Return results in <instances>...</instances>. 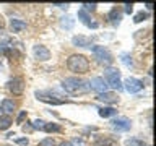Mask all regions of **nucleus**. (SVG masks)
<instances>
[{
	"label": "nucleus",
	"instance_id": "obj_1",
	"mask_svg": "<svg viewBox=\"0 0 156 146\" xmlns=\"http://www.w3.org/2000/svg\"><path fill=\"white\" fill-rule=\"evenodd\" d=\"M62 88L68 92V94H73V96L85 94V92L91 91V89H90V85H88V81L83 80V78H78V76L65 78V80L62 81Z\"/></svg>",
	"mask_w": 156,
	"mask_h": 146
},
{
	"label": "nucleus",
	"instance_id": "obj_2",
	"mask_svg": "<svg viewBox=\"0 0 156 146\" xmlns=\"http://www.w3.org/2000/svg\"><path fill=\"white\" fill-rule=\"evenodd\" d=\"M67 67L68 70L73 71V73H78V75H83L90 70V62L85 55L81 54H75V55H70L67 60Z\"/></svg>",
	"mask_w": 156,
	"mask_h": 146
},
{
	"label": "nucleus",
	"instance_id": "obj_3",
	"mask_svg": "<svg viewBox=\"0 0 156 146\" xmlns=\"http://www.w3.org/2000/svg\"><path fill=\"white\" fill-rule=\"evenodd\" d=\"M91 52H93V55H94L96 62L101 63V65H104V67H111L112 62H114L112 54L102 46H91Z\"/></svg>",
	"mask_w": 156,
	"mask_h": 146
},
{
	"label": "nucleus",
	"instance_id": "obj_4",
	"mask_svg": "<svg viewBox=\"0 0 156 146\" xmlns=\"http://www.w3.org/2000/svg\"><path fill=\"white\" fill-rule=\"evenodd\" d=\"M104 78H106V83L107 86H111L112 89H117V91H122V81H120V71L115 70V68H107L104 71Z\"/></svg>",
	"mask_w": 156,
	"mask_h": 146
},
{
	"label": "nucleus",
	"instance_id": "obj_5",
	"mask_svg": "<svg viewBox=\"0 0 156 146\" xmlns=\"http://www.w3.org/2000/svg\"><path fill=\"white\" fill-rule=\"evenodd\" d=\"M143 81L141 80H138V78H132V76H129V78H125V81L122 83V88H124L125 91H129L130 94H135V92H140L141 89H143Z\"/></svg>",
	"mask_w": 156,
	"mask_h": 146
},
{
	"label": "nucleus",
	"instance_id": "obj_6",
	"mask_svg": "<svg viewBox=\"0 0 156 146\" xmlns=\"http://www.w3.org/2000/svg\"><path fill=\"white\" fill-rule=\"evenodd\" d=\"M88 85H90V89L93 91H96L98 94H102V92H106L107 91V83L104 81V78H101V76H94V78H91L90 81H88Z\"/></svg>",
	"mask_w": 156,
	"mask_h": 146
},
{
	"label": "nucleus",
	"instance_id": "obj_7",
	"mask_svg": "<svg viewBox=\"0 0 156 146\" xmlns=\"http://www.w3.org/2000/svg\"><path fill=\"white\" fill-rule=\"evenodd\" d=\"M111 127L115 131H129L132 127V122L127 117H117V119H114L111 122Z\"/></svg>",
	"mask_w": 156,
	"mask_h": 146
},
{
	"label": "nucleus",
	"instance_id": "obj_8",
	"mask_svg": "<svg viewBox=\"0 0 156 146\" xmlns=\"http://www.w3.org/2000/svg\"><path fill=\"white\" fill-rule=\"evenodd\" d=\"M7 88L13 92V94L20 96V94H23V91H24V83H23L21 78H12V80H8Z\"/></svg>",
	"mask_w": 156,
	"mask_h": 146
},
{
	"label": "nucleus",
	"instance_id": "obj_9",
	"mask_svg": "<svg viewBox=\"0 0 156 146\" xmlns=\"http://www.w3.org/2000/svg\"><path fill=\"white\" fill-rule=\"evenodd\" d=\"M36 97L42 102H47V104H54V106H62L65 104V99H57L55 96H51V94H46L42 91H36Z\"/></svg>",
	"mask_w": 156,
	"mask_h": 146
},
{
	"label": "nucleus",
	"instance_id": "obj_10",
	"mask_svg": "<svg viewBox=\"0 0 156 146\" xmlns=\"http://www.w3.org/2000/svg\"><path fill=\"white\" fill-rule=\"evenodd\" d=\"M33 52H34V55H36L37 60H42V62H46L51 58V52H49V49L47 47H44V46H34L33 49Z\"/></svg>",
	"mask_w": 156,
	"mask_h": 146
},
{
	"label": "nucleus",
	"instance_id": "obj_11",
	"mask_svg": "<svg viewBox=\"0 0 156 146\" xmlns=\"http://www.w3.org/2000/svg\"><path fill=\"white\" fill-rule=\"evenodd\" d=\"M96 99H99L102 102H107V104H115V102H119V96H117L115 92L106 91V92H102V94H98Z\"/></svg>",
	"mask_w": 156,
	"mask_h": 146
},
{
	"label": "nucleus",
	"instance_id": "obj_12",
	"mask_svg": "<svg viewBox=\"0 0 156 146\" xmlns=\"http://www.w3.org/2000/svg\"><path fill=\"white\" fill-rule=\"evenodd\" d=\"M15 109H16V104H15L12 99H3V101H2V104H0V110L3 112V115L13 114Z\"/></svg>",
	"mask_w": 156,
	"mask_h": 146
},
{
	"label": "nucleus",
	"instance_id": "obj_13",
	"mask_svg": "<svg viewBox=\"0 0 156 146\" xmlns=\"http://www.w3.org/2000/svg\"><path fill=\"white\" fill-rule=\"evenodd\" d=\"M72 44H73V46H76V47H91L93 41L90 37H86V36H73Z\"/></svg>",
	"mask_w": 156,
	"mask_h": 146
},
{
	"label": "nucleus",
	"instance_id": "obj_14",
	"mask_svg": "<svg viewBox=\"0 0 156 146\" xmlns=\"http://www.w3.org/2000/svg\"><path fill=\"white\" fill-rule=\"evenodd\" d=\"M78 18H80V21L85 24V26L93 28V29H96V28H98V23H93V21H91L90 15H88L85 10H78Z\"/></svg>",
	"mask_w": 156,
	"mask_h": 146
},
{
	"label": "nucleus",
	"instance_id": "obj_15",
	"mask_svg": "<svg viewBox=\"0 0 156 146\" xmlns=\"http://www.w3.org/2000/svg\"><path fill=\"white\" fill-rule=\"evenodd\" d=\"M10 29H12L13 33H20V31H23V29H26V23H24L23 19L13 18L12 21H10Z\"/></svg>",
	"mask_w": 156,
	"mask_h": 146
},
{
	"label": "nucleus",
	"instance_id": "obj_16",
	"mask_svg": "<svg viewBox=\"0 0 156 146\" xmlns=\"http://www.w3.org/2000/svg\"><path fill=\"white\" fill-rule=\"evenodd\" d=\"M98 114H99V117H102V119H107V117H114L117 114V110L114 107H99V109H98Z\"/></svg>",
	"mask_w": 156,
	"mask_h": 146
},
{
	"label": "nucleus",
	"instance_id": "obj_17",
	"mask_svg": "<svg viewBox=\"0 0 156 146\" xmlns=\"http://www.w3.org/2000/svg\"><path fill=\"white\" fill-rule=\"evenodd\" d=\"M107 18L111 19L112 24H115V26H117V24L120 23V12L117 8H112L111 12H109V15H107Z\"/></svg>",
	"mask_w": 156,
	"mask_h": 146
},
{
	"label": "nucleus",
	"instance_id": "obj_18",
	"mask_svg": "<svg viewBox=\"0 0 156 146\" xmlns=\"http://www.w3.org/2000/svg\"><path fill=\"white\" fill-rule=\"evenodd\" d=\"M12 119H10V115H0V131L3 130H8L10 127H12Z\"/></svg>",
	"mask_w": 156,
	"mask_h": 146
},
{
	"label": "nucleus",
	"instance_id": "obj_19",
	"mask_svg": "<svg viewBox=\"0 0 156 146\" xmlns=\"http://www.w3.org/2000/svg\"><path fill=\"white\" fill-rule=\"evenodd\" d=\"M93 146H115V141L111 140V138H99L94 141Z\"/></svg>",
	"mask_w": 156,
	"mask_h": 146
},
{
	"label": "nucleus",
	"instance_id": "obj_20",
	"mask_svg": "<svg viewBox=\"0 0 156 146\" xmlns=\"http://www.w3.org/2000/svg\"><path fill=\"white\" fill-rule=\"evenodd\" d=\"M42 130L47 131V133H52V131H54V133H57V131H60V127H58L57 123H52V122H51V123H47V122H46Z\"/></svg>",
	"mask_w": 156,
	"mask_h": 146
},
{
	"label": "nucleus",
	"instance_id": "obj_21",
	"mask_svg": "<svg viewBox=\"0 0 156 146\" xmlns=\"http://www.w3.org/2000/svg\"><path fill=\"white\" fill-rule=\"evenodd\" d=\"M73 24H75V19H73L72 16H63V18H62V28L72 29Z\"/></svg>",
	"mask_w": 156,
	"mask_h": 146
},
{
	"label": "nucleus",
	"instance_id": "obj_22",
	"mask_svg": "<svg viewBox=\"0 0 156 146\" xmlns=\"http://www.w3.org/2000/svg\"><path fill=\"white\" fill-rule=\"evenodd\" d=\"M120 60H122V63H124L125 67H133V60H132V57H130V54H120Z\"/></svg>",
	"mask_w": 156,
	"mask_h": 146
},
{
	"label": "nucleus",
	"instance_id": "obj_23",
	"mask_svg": "<svg viewBox=\"0 0 156 146\" xmlns=\"http://www.w3.org/2000/svg\"><path fill=\"white\" fill-rule=\"evenodd\" d=\"M125 146H146V143L138 138H129L125 141Z\"/></svg>",
	"mask_w": 156,
	"mask_h": 146
},
{
	"label": "nucleus",
	"instance_id": "obj_24",
	"mask_svg": "<svg viewBox=\"0 0 156 146\" xmlns=\"http://www.w3.org/2000/svg\"><path fill=\"white\" fill-rule=\"evenodd\" d=\"M148 16L150 15L146 12H140V13H136L133 16V23H141V21H145V19H148Z\"/></svg>",
	"mask_w": 156,
	"mask_h": 146
},
{
	"label": "nucleus",
	"instance_id": "obj_25",
	"mask_svg": "<svg viewBox=\"0 0 156 146\" xmlns=\"http://www.w3.org/2000/svg\"><path fill=\"white\" fill-rule=\"evenodd\" d=\"M37 146H55V140L49 136V138H44V140L39 141V144H37Z\"/></svg>",
	"mask_w": 156,
	"mask_h": 146
},
{
	"label": "nucleus",
	"instance_id": "obj_26",
	"mask_svg": "<svg viewBox=\"0 0 156 146\" xmlns=\"http://www.w3.org/2000/svg\"><path fill=\"white\" fill-rule=\"evenodd\" d=\"M44 123H46L44 120L37 119V120H34L33 123H31V127H33V130H42V128H44Z\"/></svg>",
	"mask_w": 156,
	"mask_h": 146
},
{
	"label": "nucleus",
	"instance_id": "obj_27",
	"mask_svg": "<svg viewBox=\"0 0 156 146\" xmlns=\"http://www.w3.org/2000/svg\"><path fill=\"white\" fill-rule=\"evenodd\" d=\"M68 143H70V146H85V141H83V138H80V136L73 138L72 141H68Z\"/></svg>",
	"mask_w": 156,
	"mask_h": 146
},
{
	"label": "nucleus",
	"instance_id": "obj_28",
	"mask_svg": "<svg viewBox=\"0 0 156 146\" xmlns=\"http://www.w3.org/2000/svg\"><path fill=\"white\" fill-rule=\"evenodd\" d=\"M81 7H83L81 10H85V12H94L98 5H96V3H83Z\"/></svg>",
	"mask_w": 156,
	"mask_h": 146
},
{
	"label": "nucleus",
	"instance_id": "obj_29",
	"mask_svg": "<svg viewBox=\"0 0 156 146\" xmlns=\"http://www.w3.org/2000/svg\"><path fill=\"white\" fill-rule=\"evenodd\" d=\"M15 143L16 144H21V146H28L29 144V140L24 136V138H15Z\"/></svg>",
	"mask_w": 156,
	"mask_h": 146
},
{
	"label": "nucleus",
	"instance_id": "obj_30",
	"mask_svg": "<svg viewBox=\"0 0 156 146\" xmlns=\"http://www.w3.org/2000/svg\"><path fill=\"white\" fill-rule=\"evenodd\" d=\"M26 119V110H23V112H20V115H18V119H16V122L18 123H23V120Z\"/></svg>",
	"mask_w": 156,
	"mask_h": 146
},
{
	"label": "nucleus",
	"instance_id": "obj_31",
	"mask_svg": "<svg viewBox=\"0 0 156 146\" xmlns=\"http://www.w3.org/2000/svg\"><path fill=\"white\" fill-rule=\"evenodd\" d=\"M124 7H125V13H132V12H133V5H132V3H125L124 5Z\"/></svg>",
	"mask_w": 156,
	"mask_h": 146
},
{
	"label": "nucleus",
	"instance_id": "obj_32",
	"mask_svg": "<svg viewBox=\"0 0 156 146\" xmlns=\"http://www.w3.org/2000/svg\"><path fill=\"white\" fill-rule=\"evenodd\" d=\"M54 7H58V8H62V10H67L68 7H70V5H68V3H55Z\"/></svg>",
	"mask_w": 156,
	"mask_h": 146
},
{
	"label": "nucleus",
	"instance_id": "obj_33",
	"mask_svg": "<svg viewBox=\"0 0 156 146\" xmlns=\"http://www.w3.org/2000/svg\"><path fill=\"white\" fill-rule=\"evenodd\" d=\"M31 130H33L31 123H28V125H23V131H31Z\"/></svg>",
	"mask_w": 156,
	"mask_h": 146
},
{
	"label": "nucleus",
	"instance_id": "obj_34",
	"mask_svg": "<svg viewBox=\"0 0 156 146\" xmlns=\"http://www.w3.org/2000/svg\"><path fill=\"white\" fill-rule=\"evenodd\" d=\"M145 7L148 8V10H153V3H150V2H148V3H145Z\"/></svg>",
	"mask_w": 156,
	"mask_h": 146
},
{
	"label": "nucleus",
	"instance_id": "obj_35",
	"mask_svg": "<svg viewBox=\"0 0 156 146\" xmlns=\"http://www.w3.org/2000/svg\"><path fill=\"white\" fill-rule=\"evenodd\" d=\"M58 146H70V143H68V141H63V143H60Z\"/></svg>",
	"mask_w": 156,
	"mask_h": 146
},
{
	"label": "nucleus",
	"instance_id": "obj_36",
	"mask_svg": "<svg viewBox=\"0 0 156 146\" xmlns=\"http://www.w3.org/2000/svg\"><path fill=\"white\" fill-rule=\"evenodd\" d=\"M0 70H2V63H0Z\"/></svg>",
	"mask_w": 156,
	"mask_h": 146
}]
</instances>
